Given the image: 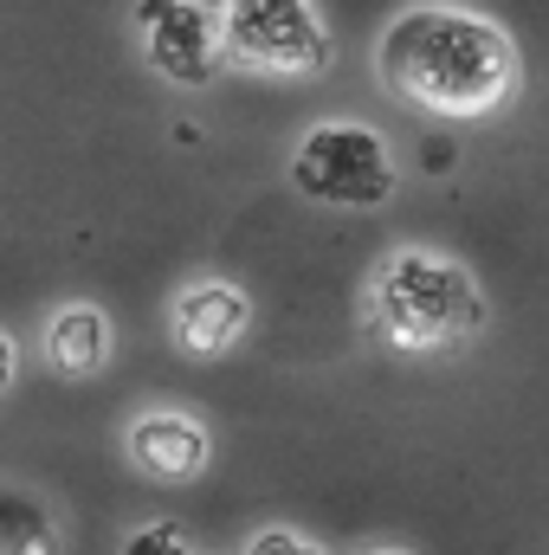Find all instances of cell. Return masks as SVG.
I'll return each mask as SVG.
<instances>
[{"label":"cell","mask_w":549,"mask_h":555,"mask_svg":"<svg viewBox=\"0 0 549 555\" xmlns=\"http://www.w3.org/2000/svg\"><path fill=\"white\" fill-rule=\"evenodd\" d=\"M39 349H46V362H52L59 375H98V369L111 362V349H117V330H111V317H104L98 304H65V310L46 323Z\"/></svg>","instance_id":"ba28073f"},{"label":"cell","mask_w":549,"mask_h":555,"mask_svg":"<svg viewBox=\"0 0 549 555\" xmlns=\"http://www.w3.org/2000/svg\"><path fill=\"white\" fill-rule=\"evenodd\" d=\"M124 555H194V543L181 524H142V530H130Z\"/></svg>","instance_id":"30bf717a"},{"label":"cell","mask_w":549,"mask_h":555,"mask_svg":"<svg viewBox=\"0 0 549 555\" xmlns=\"http://www.w3.org/2000/svg\"><path fill=\"white\" fill-rule=\"evenodd\" d=\"M369 330L401 356H439L485 330V291L452 253L401 246L369 284Z\"/></svg>","instance_id":"7a4b0ae2"},{"label":"cell","mask_w":549,"mask_h":555,"mask_svg":"<svg viewBox=\"0 0 549 555\" xmlns=\"http://www.w3.org/2000/svg\"><path fill=\"white\" fill-rule=\"evenodd\" d=\"M13 369H20V349H13V336H7V330H0V388H7V382H13Z\"/></svg>","instance_id":"7c38bea8"},{"label":"cell","mask_w":549,"mask_h":555,"mask_svg":"<svg viewBox=\"0 0 549 555\" xmlns=\"http://www.w3.org/2000/svg\"><path fill=\"white\" fill-rule=\"evenodd\" d=\"M220 59L253 78H310L330 65V20L310 0H246L220 13Z\"/></svg>","instance_id":"277c9868"},{"label":"cell","mask_w":549,"mask_h":555,"mask_svg":"<svg viewBox=\"0 0 549 555\" xmlns=\"http://www.w3.org/2000/svg\"><path fill=\"white\" fill-rule=\"evenodd\" d=\"M395 149L382 130L356 124V117H330L310 124L291 149V188L317 207H343V214H375L395 201Z\"/></svg>","instance_id":"3957f363"},{"label":"cell","mask_w":549,"mask_h":555,"mask_svg":"<svg viewBox=\"0 0 549 555\" xmlns=\"http://www.w3.org/2000/svg\"><path fill=\"white\" fill-rule=\"evenodd\" d=\"M375 555H408V550H375Z\"/></svg>","instance_id":"4fadbf2b"},{"label":"cell","mask_w":549,"mask_h":555,"mask_svg":"<svg viewBox=\"0 0 549 555\" xmlns=\"http://www.w3.org/2000/svg\"><path fill=\"white\" fill-rule=\"evenodd\" d=\"M124 452H130V465H137L142 478L188 485V478L207 472V426L194 414H181V408H149V414L130 420Z\"/></svg>","instance_id":"52a82bcc"},{"label":"cell","mask_w":549,"mask_h":555,"mask_svg":"<svg viewBox=\"0 0 549 555\" xmlns=\"http://www.w3.org/2000/svg\"><path fill=\"white\" fill-rule=\"evenodd\" d=\"M220 13L227 7H194V0H168V7H137V39L149 72H162L168 85H207L227 59H220Z\"/></svg>","instance_id":"5b68a950"},{"label":"cell","mask_w":549,"mask_h":555,"mask_svg":"<svg viewBox=\"0 0 549 555\" xmlns=\"http://www.w3.org/2000/svg\"><path fill=\"white\" fill-rule=\"evenodd\" d=\"M253 330V297L233 278H194L188 291H175L168 304V336L181 356L214 362L227 349H240V336Z\"/></svg>","instance_id":"8992f818"},{"label":"cell","mask_w":549,"mask_h":555,"mask_svg":"<svg viewBox=\"0 0 549 555\" xmlns=\"http://www.w3.org/2000/svg\"><path fill=\"white\" fill-rule=\"evenodd\" d=\"M375 72L395 91V104H408L420 117L478 124L505 111L518 85V46L478 7H408L388 20Z\"/></svg>","instance_id":"6da1fadb"},{"label":"cell","mask_w":549,"mask_h":555,"mask_svg":"<svg viewBox=\"0 0 549 555\" xmlns=\"http://www.w3.org/2000/svg\"><path fill=\"white\" fill-rule=\"evenodd\" d=\"M0 555H59L52 517L20 491H0Z\"/></svg>","instance_id":"9c48e42d"},{"label":"cell","mask_w":549,"mask_h":555,"mask_svg":"<svg viewBox=\"0 0 549 555\" xmlns=\"http://www.w3.org/2000/svg\"><path fill=\"white\" fill-rule=\"evenodd\" d=\"M240 555H330V550H323V543H310V537H297V530H259Z\"/></svg>","instance_id":"8fae6325"}]
</instances>
